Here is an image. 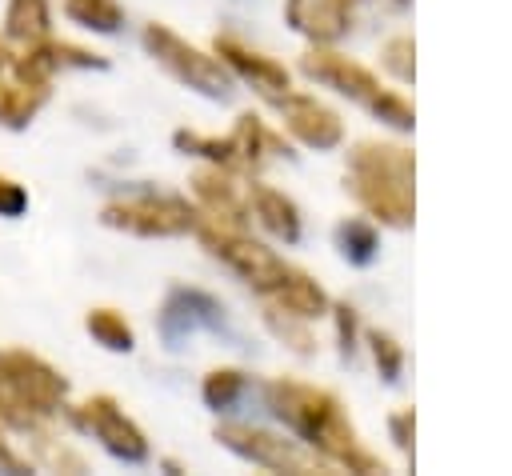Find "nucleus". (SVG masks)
I'll list each match as a JSON object with an SVG mask.
<instances>
[{
    "label": "nucleus",
    "mask_w": 512,
    "mask_h": 476,
    "mask_svg": "<svg viewBox=\"0 0 512 476\" xmlns=\"http://www.w3.org/2000/svg\"><path fill=\"white\" fill-rule=\"evenodd\" d=\"M268 408L288 424L292 436H300V444H308L328 464H340L348 472H384V460L360 444L356 428L344 416V404L328 388L280 376L268 384Z\"/></svg>",
    "instance_id": "obj_1"
},
{
    "label": "nucleus",
    "mask_w": 512,
    "mask_h": 476,
    "mask_svg": "<svg viewBox=\"0 0 512 476\" xmlns=\"http://www.w3.org/2000/svg\"><path fill=\"white\" fill-rule=\"evenodd\" d=\"M412 172L416 160L408 148L400 144H384V140H360L348 152V172H344V188L356 196V204L388 224V228H408L412 224Z\"/></svg>",
    "instance_id": "obj_2"
},
{
    "label": "nucleus",
    "mask_w": 512,
    "mask_h": 476,
    "mask_svg": "<svg viewBox=\"0 0 512 476\" xmlns=\"http://www.w3.org/2000/svg\"><path fill=\"white\" fill-rule=\"evenodd\" d=\"M300 72L312 76L316 84L336 88L340 96L356 100L360 108H368L372 116L388 120V124L400 128V132H408V128L416 124V112H412V104H408L400 92L384 88L364 64H356V60H348V56L324 48V44H316V48H308V52L300 56Z\"/></svg>",
    "instance_id": "obj_3"
},
{
    "label": "nucleus",
    "mask_w": 512,
    "mask_h": 476,
    "mask_svg": "<svg viewBox=\"0 0 512 476\" xmlns=\"http://www.w3.org/2000/svg\"><path fill=\"white\" fill-rule=\"evenodd\" d=\"M144 48H148L176 80H184L188 88H196V92H204V96H216V100H224V96L232 92V72L224 68V60L200 52V48L188 44V40H180L172 28L148 24V28H144Z\"/></svg>",
    "instance_id": "obj_4"
},
{
    "label": "nucleus",
    "mask_w": 512,
    "mask_h": 476,
    "mask_svg": "<svg viewBox=\"0 0 512 476\" xmlns=\"http://www.w3.org/2000/svg\"><path fill=\"white\" fill-rule=\"evenodd\" d=\"M216 440L224 448H232L236 456L260 464V468H272V472H320V468H328V460L316 456L312 448H304L300 440H284V436L252 428V424H220Z\"/></svg>",
    "instance_id": "obj_5"
},
{
    "label": "nucleus",
    "mask_w": 512,
    "mask_h": 476,
    "mask_svg": "<svg viewBox=\"0 0 512 476\" xmlns=\"http://www.w3.org/2000/svg\"><path fill=\"white\" fill-rule=\"evenodd\" d=\"M196 216L200 208L180 196H132V200H116L104 208L108 228H124L136 236H180L196 228Z\"/></svg>",
    "instance_id": "obj_6"
},
{
    "label": "nucleus",
    "mask_w": 512,
    "mask_h": 476,
    "mask_svg": "<svg viewBox=\"0 0 512 476\" xmlns=\"http://www.w3.org/2000/svg\"><path fill=\"white\" fill-rule=\"evenodd\" d=\"M72 424L88 436H96L112 456L128 460V464H140L148 460V440L144 432L124 416V408L112 400V396H88L84 404L72 408Z\"/></svg>",
    "instance_id": "obj_7"
},
{
    "label": "nucleus",
    "mask_w": 512,
    "mask_h": 476,
    "mask_svg": "<svg viewBox=\"0 0 512 476\" xmlns=\"http://www.w3.org/2000/svg\"><path fill=\"white\" fill-rule=\"evenodd\" d=\"M276 108H280V120H284V128L300 140V144H308V148H336L340 140H344V124H340V116L328 108V104H320L316 96H308V92H284L280 100H276Z\"/></svg>",
    "instance_id": "obj_8"
},
{
    "label": "nucleus",
    "mask_w": 512,
    "mask_h": 476,
    "mask_svg": "<svg viewBox=\"0 0 512 476\" xmlns=\"http://www.w3.org/2000/svg\"><path fill=\"white\" fill-rule=\"evenodd\" d=\"M216 56L224 60V68L228 72H236L240 80H248L256 92H264L268 100H280L284 92H292V76H288V68L284 64H276L272 56H264V52H252V48H244L236 36H216Z\"/></svg>",
    "instance_id": "obj_9"
},
{
    "label": "nucleus",
    "mask_w": 512,
    "mask_h": 476,
    "mask_svg": "<svg viewBox=\"0 0 512 476\" xmlns=\"http://www.w3.org/2000/svg\"><path fill=\"white\" fill-rule=\"evenodd\" d=\"M284 16L300 36L316 44H332L352 24V0H288Z\"/></svg>",
    "instance_id": "obj_10"
},
{
    "label": "nucleus",
    "mask_w": 512,
    "mask_h": 476,
    "mask_svg": "<svg viewBox=\"0 0 512 476\" xmlns=\"http://www.w3.org/2000/svg\"><path fill=\"white\" fill-rule=\"evenodd\" d=\"M192 192H196L200 216L220 220V224H232V228H244L248 224V208L240 204V192H236V180H232L228 168L212 164V168L196 172L192 176Z\"/></svg>",
    "instance_id": "obj_11"
},
{
    "label": "nucleus",
    "mask_w": 512,
    "mask_h": 476,
    "mask_svg": "<svg viewBox=\"0 0 512 476\" xmlns=\"http://www.w3.org/2000/svg\"><path fill=\"white\" fill-rule=\"evenodd\" d=\"M248 212L260 220V228H268L276 240L292 244L300 236V212L296 204L280 192V188H268V184H252L248 188Z\"/></svg>",
    "instance_id": "obj_12"
},
{
    "label": "nucleus",
    "mask_w": 512,
    "mask_h": 476,
    "mask_svg": "<svg viewBox=\"0 0 512 476\" xmlns=\"http://www.w3.org/2000/svg\"><path fill=\"white\" fill-rule=\"evenodd\" d=\"M220 304L212 300V296H204V292H172L168 296V304H164V312H160V332L168 336V340H180L184 332H192V328H200V324H216L220 320Z\"/></svg>",
    "instance_id": "obj_13"
},
{
    "label": "nucleus",
    "mask_w": 512,
    "mask_h": 476,
    "mask_svg": "<svg viewBox=\"0 0 512 476\" xmlns=\"http://www.w3.org/2000/svg\"><path fill=\"white\" fill-rule=\"evenodd\" d=\"M232 148H236V160H240L244 168H260L264 160L288 152V144H284L260 116H252V112H244V116L236 120V128H232Z\"/></svg>",
    "instance_id": "obj_14"
},
{
    "label": "nucleus",
    "mask_w": 512,
    "mask_h": 476,
    "mask_svg": "<svg viewBox=\"0 0 512 476\" xmlns=\"http://www.w3.org/2000/svg\"><path fill=\"white\" fill-rule=\"evenodd\" d=\"M52 28V12H48V0H8V12H4V36L12 40H44Z\"/></svg>",
    "instance_id": "obj_15"
},
{
    "label": "nucleus",
    "mask_w": 512,
    "mask_h": 476,
    "mask_svg": "<svg viewBox=\"0 0 512 476\" xmlns=\"http://www.w3.org/2000/svg\"><path fill=\"white\" fill-rule=\"evenodd\" d=\"M44 96H48V88L24 84V80H16V76H12V84L0 80V124H8V128L28 124V120L36 116V108L44 104Z\"/></svg>",
    "instance_id": "obj_16"
},
{
    "label": "nucleus",
    "mask_w": 512,
    "mask_h": 476,
    "mask_svg": "<svg viewBox=\"0 0 512 476\" xmlns=\"http://www.w3.org/2000/svg\"><path fill=\"white\" fill-rule=\"evenodd\" d=\"M64 16L92 32H116L124 24V8L116 0H64Z\"/></svg>",
    "instance_id": "obj_17"
},
{
    "label": "nucleus",
    "mask_w": 512,
    "mask_h": 476,
    "mask_svg": "<svg viewBox=\"0 0 512 476\" xmlns=\"http://www.w3.org/2000/svg\"><path fill=\"white\" fill-rule=\"evenodd\" d=\"M336 244H340L344 260H352V264H372V256H376V248H380V236H376V228H372L368 220L348 216V220H340V228H336Z\"/></svg>",
    "instance_id": "obj_18"
},
{
    "label": "nucleus",
    "mask_w": 512,
    "mask_h": 476,
    "mask_svg": "<svg viewBox=\"0 0 512 476\" xmlns=\"http://www.w3.org/2000/svg\"><path fill=\"white\" fill-rule=\"evenodd\" d=\"M88 332L104 344V348H112V352H128L132 344H136V336H132V324L116 312V308H92L88 312Z\"/></svg>",
    "instance_id": "obj_19"
},
{
    "label": "nucleus",
    "mask_w": 512,
    "mask_h": 476,
    "mask_svg": "<svg viewBox=\"0 0 512 476\" xmlns=\"http://www.w3.org/2000/svg\"><path fill=\"white\" fill-rule=\"evenodd\" d=\"M244 388H248V376L240 368H212L204 376V388L200 392H204V404L220 412V408H232Z\"/></svg>",
    "instance_id": "obj_20"
},
{
    "label": "nucleus",
    "mask_w": 512,
    "mask_h": 476,
    "mask_svg": "<svg viewBox=\"0 0 512 476\" xmlns=\"http://www.w3.org/2000/svg\"><path fill=\"white\" fill-rule=\"evenodd\" d=\"M176 148H184V152H196V156H204V160H212V164H220V168H240V160H236V148H232V136H200V132H176Z\"/></svg>",
    "instance_id": "obj_21"
},
{
    "label": "nucleus",
    "mask_w": 512,
    "mask_h": 476,
    "mask_svg": "<svg viewBox=\"0 0 512 476\" xmlns=\"http://www.w3.org/2000/svg\"><path fill=\"white\" fill-rule=\"evenodd\" d=\"M380 60H384V68H388L400 84H408V80L416 76V44H412V36H392V40L380 48Z\"/></svg>",
    "instance_id": "obj_22"
},
{
    "label": "nucleus",
    "mask_w": 512,
    "mask_h": 476,
    "mask_svg": "<svg viewBox=\"0 0 512 476\" xmlns=\"http://www.w3.org/2000/svg\"><path fill=\"white\" fill-rule=\"evenodd\" d=\"M264 324H268L280 340H292L296 352H312V332L304 328L308 320H300V316H292V312H280V308H268V304H264Z\"/></svg>",
    "instance_id": "obj_23"
},
{
    "label": "nucleus",
    "mask_w": 512,
    "mask_h": 476,
    "mask_svg": "<svg viewBox=\"0 0 512 476\" xmlns=\"http://www.w3.org/2000/svg\"><path fill=\"white\" fill-rule=\"evenodd\" d=\"M368 344H372V356H376L380 376H384L388 384L400 380V368H404V352H400V344H396L388 332H368Z\"/></svg>",
    "instance_id": "obj_24"
},
{
    "label": "nucleus",
    "mask_w": 512,
    "mask_h": 476,
    "mask_svg": "<svg viewBox=\"0 0 512 476\" xmlns=\"http://www.w3.org/2000/svg\"><path fill=\"white\" fill-rule=\"evenodd\" d=\"M336 332H340V356H352V348H356V308L336 304Z\"/></svg>",
    "instance_id": "obj_25"
},
{
    "label": "nucleus",
    "mask_w": 512,
    "mask_h": 476,
    "mask_svg": "<svg viewBox=\"0 0 512 476\" xmlns=\"http://www.w3.org/2000/svg\"><path fill=\"white\" fill-rule=\"evenodd\" d=\"M24 204H28V192H24L16 180L0 176V216H20Z\"/></svg>",
    "instance_id": "obj_26"
},
{
    "label": "nucleus",
    "mask_w": 512,
    "mask_h": 476,
    "mask_svg": "<svg viewBox=\"0 0 512 476\" xmlns=\"http://www.w3.org/2000/svg\"><path fill=\"white\" fill-rule=\"evenodd\" d=\"M412 428H416V412H412V408H400V412L392 416V436H396V444H400L404 452H412Z\"/></svg>",
    "instance_id": "obj_27"
},
{
    "label": "nucleus",
    "mask_w": 512,
    "mask_h": 476,
    "mask_svg": "<svg viewBox=\"0 0 512 476\" xmlns=\"http://www.w3.org/2000/svg\"><path fill=\"white\" fill-rule=\"evenodd\" d=\"M0 468H24V464H20V460L8 452V444H4V440H0Z\"/></svg>",
    "instance_id": "obj_28"
},
{
    "label": "nucleus",
    "mask_w": 512,
    "mask_h": 476,
    "mask_svg": "<svg viewBox=\"0 0 512 476\" xmlns=\"http://www.w3.org/2000/svg\"><path fill=\"white\" fill-rule=\"evenodd\" d=\"M8 64H12V56H8V48H4V40H0V72H8Z\"/></svg>",
    "instance_id": "obj_29"
},
{
    "label": "nucleus",
    "mask_w": 512,
    "mask_h": 476,
    "mask_svg": "<svg viewBox=\"0 0 512 476\" xmlns=\"http://www.w3.org/2000/svg\"><path fill=\"white\" fill-rule=\"evenodd\" d=\"M392 4H408V0H392Z\"/></svg>",
    "instance_id": "obj_30"
}]
</instances>
